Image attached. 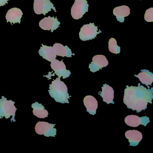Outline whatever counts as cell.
I'll return each instance as SVG.
<instances>
[{
  "label": "cell",
  "instance_id": "obj_1",
  "mask_svg": "<svg viewBox=\"0 0 153 153\" xmlns=\"http://www.w3.org/2000/svg\"><path fill=\"white\" fill-rule=\"evenodd\" d=\"M153 88H146L139 84L138 86H128L124 90L123 103L128 109L140 112L146 110L148 103H152Z\"/></svg>",
  "mask_w": 153,
  "mask_h": 153
},
{
  "label": "cell",
  "instance_id": "obj_2",
  "mask_svg": "<svg viewBox=\"0 0 153 153\" xmlns=\"http://www.w3.org/2000/svg\"><path fill=\"white\" fill-rule=\"evenodd\" d=\"M61 78H57L50 85L49 94L57 102L69 103L68 100L71 97L68 93V88L66 84L61 81Z\"/></svg>",
  "mask_w": 153,
  "mask_h": 153
},
{
  "label": "cell",
  "instance_id": "obj_3",
  "mask_svg": "<svg viewBox=\"0 0 153 153\" xmlns=\"http://www.w3.org/2000/svg\"><path fill=\"white\" fill-rule=\"evenodd\" d=\"M14 104L15 102L2 97L0 99V118L8 119L12 116L14 119L17 110Z\"/></svg>",
  "mask_w": 153,
  "mask_h": 153
},
{
  "label": "cell",
  "instance_id": "obj_4",
  "mask_svg": "<svg viewBox=\"0 0 153 153\" xmlns=\"http://www.w3.org/2000/svg\"><path fill=\"white\" fill-rule=\"evenodd\" d=\"M102 33L99 30L98 31V27L94 25V23H90L88 25H84L79 33L80 40L82 41H89L94 39L97 35Z\"/></svg>",
  "mask_w": 153,
  "mask_h": 153
},
{
  "label": "cell",
  "instance_id": "obj_5",
  "mask_svg": "<svg viewBox=\"0 0 153 153\" xmlns=\"http://www.w3.org/2000/svg\"><path fill=\"white\" fill-rule=\"evenodd\" d=\"M88 5L86 0H75L71 9V15L75 19H79L88 11Z\"/></svg>",
  "mask_w": 153,
  "mask_h": 153
},
{
  "label": "cell",
  "instance_id": "obj_6",
  "mask_svg": "<svg viewBox=\"0 0 153 153\" xmlns=\"http://www.w3.org/2000/svg\"><path fill=\"white\" fill-rule=\"evenodd\" d=\"M33 9L35 13L37 15L43 14L45 16L47 13L51 11L52 9L55 12H57L51 0H34Z\"/></svg>",
  "mask_w": 153,
  "mask_h": 153
},
{
  "label": "cell",
  "instance_id": "obj_7",
  "mask_svg": "<svg viewBox=\"0 0 153 153\" xmlns=\"http://www.w3.org/2000/svg\"><path fill=\"white\" fill-rule=\"evenodd\" d=\"M55 124H51L45 122H39L35 126V131L39 135L46 137H55L57 130L54 128Z\"/></svg>",
  "mask_w": 153,
  "mask_h": 153
},
{
  "label": "cell",
  "instance_id": "obj_8",
  "mask_svg": "<svg viewBox=\"0 0 153 153\" xmlns=\"http://www.w3.org/2000/svg\"><path fill=\"white\" fill-rule=\"evenodd\" d=\"M51 62V68L58 77H62L63 79H66L70 76L71 72L69 70H67L66 65L62 61H59L55 59Z\"/></svg>",
  "mask_w": 153,
  "mask_h": 153
},
{
  "label": "cell",
  "instance_id": "obj_9",
  "mask_svg": "<svg viewBox=\"0 0 153 153\" xmlns=\"http://www.w3.org/2000/svg\"><path fill=\"white\" fill-rule=\"evenodd\" d=\"M109 64L106 57L103 55H97L92 59V62L89 65V68L92 72L98 71L103 68L106 67Z\"/></svg>",
  "mask_w": 153,
  "mask_h": 153
},
{
  "label": "cell",
  "instance_id": "obj_10",
  "mask_svg": "<svg viewBox=\"0 0 153 153\" xmlns=\"http://www.w3.org/2000/svg\"><path fill=\"white\" fill-rule=\"evenodd\" d=\"M125 123L130 127H137L140 125L146 126L150 122L149 118L147 116L140 117L136 115H129L125 117Z\"/></svg>",
  "mask_w": 153,
  "mask_h": 153
},
{
  "label": "cell",
  "instance_id": "obj_11",
  "mask_svg": "<svg viewBox=\"0 0 153 153\" xmlns=\"http://www.w3.org/2000/svg\"><path fill=\"white\" fill-rule=\"evenodd\" d=\"M60 23L58 21L57 17L48 16L45 17L39 22V26L44 30H51L53 32L59 27Z\"/></svg>",
  "mask_w": 153,
  "mask_h": 153
},
{
  "label": "cell",
  "instance_id": "obj_12",
  "mask_svg": "<svg viewBox=\"0 0 153 153\" xmlns=\"http://www.w3.org/2000/svg\"><path fill=\"white\" fill-rule=\"evenodd\" d=\"M102 88V92L99 93V95L102 97L103 102L108 104L110 103L114 104V90L113 88L107 84H104Z\"/></svg>",
  "mask_w": 153,
  "mask_h": 153
},
{
  "label": "cell",
  "instance_id": "obj_13",
  "mask_svg": "<svg viewBox=\"0 0 153 153\" xmlns=\"http://www.w3.org/2000/svg\"><path fill=\"white\" fill-rule=\"evenodd\" d=\"M23 13L20 9L17 8H13L8 11L6 16V18L7 22L10 23H19L20 24L21 19L23 16Z\"/></svg>",
  "mask_w": 153,
  "mask_h": 153
},
{
  "label": "cell",
  "instance_id": "obj_14",
  "mask_svg": "<svg viewBox=\"0 0 153 153\" xmlns=\"http://www.w3.org/2000/svg\"><path fill=\"white\" fill-rule=\"evenodd\" d=\"M125 136L128 140L130 146H137L143 138L142 133L136 130L127 131L125 132Z\"/></svg>",
  "mask_w": 153,
  "mask_h": 153
},
{
  "label": "cell",
  "instance_id": "obj_15",
  "mask_svg": "<svg viewBox=\"0 0 153 153\" xmlns=\"http://www.w3.org/2000/svg\"><path fill=\"white\" fill-rule=\"evenodd\" d=\"M83 101L87 111L92 115L95 114L98 107V102L97 99L92 96L88 95L85 97Z\"/></svg>",
  "mask_w": 153,
  "mask_h": 153
},
{
  "label": "cell",
  "instance_id": "obj_16",
  "mask_svg": "<svg viewBox=\"0 0 153 153\" xmlns=\"http://www.w3.org/2000/svg\"><path fill=\"white\" fill-rule=\"evenodd\" d=\"M39 53L43 59L51 62L54 60L57 57V55L55 53L53 47L44 45L43 44H42V47L39 50Z\"/></svg>",
  "mask_w": 153,
  "mask_h": 153
},
{
  "label": "cell",
  "instance_id": "obj_17",
  "mask_svg": "<svg viewBox=\"0 0 153 153\" xmlns=\"http://www.w3.org/2000/svg\"><path fill=\"white\" fill-rule=\"evenodd\" d=\"M130 14V10L129 7L122 6L116 7L113 10V14L116 16L117 21L120 23L124 21V18L128 16Z\"/></svg>",
  "mask_w": 153,
  "mask_h": 153
},
{
  "label": "cell",
  "instance_id": "obj_18",
  "mask_svg": "<svg viewBox=\"0 0 153 153\" xmlns=\"http://www.w3.org/2000/svg\"><path fill=\"white\" fill-rule=\"evenodd\" d=\"M141 72L138 75H134V76L138 78L142 84L146 85L148 88H149V86L151 85L153 83V73L148 70H141Z\"/></svg>",
  "mask_w": 153,
  "mask_h": 153
},
{
  "label": "cell",
  "instance_id": "obj_19",
  "mask_svg": "<svg viewBox=\"0 0 153 153\" xmlns=\"http://www.w3.org/2000/svg\"><path fill=\"white\" fill-rule=\"evenodd\" d=\"M53 47L57 56L70 58L71 57L72 55H75V54H72L71 50L67 45L64 46L61 44L55 43Z\"/></svg>",
  "mask_w": 153,
  "mask_h": 153
},
{
  "label": "cell",
  "instance_id": "obj_20",
  "mask_svg": "<svg viewBox=\"0 0 153 153\" xmlns=\"http://www.w3.org/2000/svg\"><path fill=\"white\" fill-rule=\"evenodd\" d=\"M32 106L33 108V114L36 117L42 119L48 117V112L41 104L35 102L32 105Z\"/></svg>",
  "mask_w": 153,
  "mask_h": 153
},
{
  "label": "cell",
  "instance_id": "obj_21",
  "mask_svg": "<svg viewBox=\"0 0 153 153\" xmlns=\"http://www.w3.org/2000/svg\"><path fill=\"white\" fill-rule=\"evenodd\" d=\"M109 50L112 53L118 54L120 52V47L117 45V42L114 38H111L108 42Z\"/></svg>",
  "mask_w": 153,
  "mask_h": 153
},
{
  "label": "cell",
  "instance_id": "obj_22",
  "mask_svg": "<svg viewBox=\"0 0 153 153\" xmlns=\"http://www.w3.org/2000/svg\"><path fill=\"white\" fill-rule=\"evenodd\" d=\"M144 19L148 22H152L153 21V8H150L147 10L145 13Z\"/></svg>",
  "mask_w": 153,
  "mask_h": 153
},
{
  "label": "cell",
  "instance_id": "obj_23",
  "mask_svg": "<svg viewBox=\"0 0 153 153\" xmlns=\"http://www.w3.org/2000/svg\"><path fill=\"white\" fill-rule=\"evenodd\" d=\"M9 1L10 0H0V7L4 6L6 4H7Z\"/></svg>",
  "mask_w": 153,
  "mask_h": 153
}]
</instances>
